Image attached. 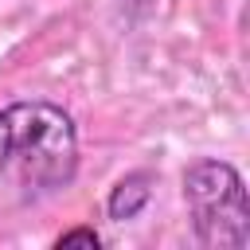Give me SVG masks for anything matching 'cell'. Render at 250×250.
I'll return each instance as SVG.
<instances>
[{
	"mask_svg": "<svg viewBox=\"0 0 250 250\" xmlns=\"http://www.w3.org/2000/svg\"><path fill=\"white\" fill-rule=\"evenodd\" d=\"M66 246H86V250H98L102 246V234L94 227H70L55 238V250H66Z\"/></svg>",
	"mask_w": 250,
	"mask_h": 250,
	"instance_id": "4",
	"label": "cell"
},
{
	"mask_svg": "<svg viewBox=\"0 0 250 250\" xmlns=\"http://www.w3.org/2000/svg\"><path fill=\"white\" fill-rule=\"evenodd\" d=\"M16 172L31 195L59 191L78 172V129L62 105L12 102L0 109V176Z\"/></svg>",
	"mask_w": 250,
	"mask_h": 250,
	"instance_id": "1",
	"label": "cell"
},
{
	"mask_svg": "<svg viewBox=\"0 0 250 250\" xmlns=\"http://www.w3.org/2000/svg\"><path fill=\"white\" fill-rule=\"evenodd\" d=\"M184 203L191 211V230L199 246L242 250L250 246V199L234 164L195 160L184 168Z\"/></svg>",
	"mask_w": 250,
	"mask_h": 250,
	"instance_id": "2",
	"label": "cell"
},
{
	"mask_svg": "<svg viewBox=\"0 0 250 250\" xmlns=\"http://www.w3.org/2000/svg\"><path fill=\"white\" fill-rule=\"evenodd\" d=\"M152 172H129V176H121L113 188H109V195H105V215L113 219V223H129V219H137L145 207H148V199H152Z\"/></svg>",
	"mask_w": 250,
	"mask_h": 250,
	"instance_id": "3",
	"label": "cell"
}]
</instances>
